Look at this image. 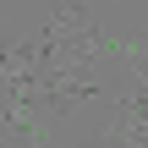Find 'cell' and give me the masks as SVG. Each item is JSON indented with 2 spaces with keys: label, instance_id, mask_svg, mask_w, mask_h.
Listing matches in <instances>:
<instances>
[{
  "label": "cell",
  "instance_id": "6da1fadb",
  "mask_svg": "<svg viewBox=\"0 0 148 148\" xmlns=\"http://www.w3.org/2000/svg\"><path fill=\"white\" fill-rule=\"evenodd\" d=\"M88 27H93L88 0H49V22H44L49 38H77V33H88Z\"/></svg>",
  "mask_w": 148,
  "mask_h": 148
}]
</instances>
